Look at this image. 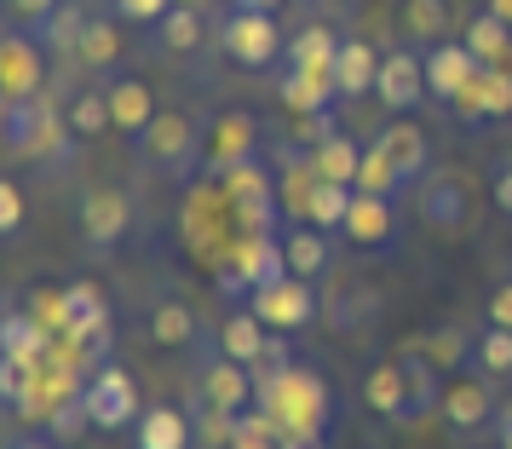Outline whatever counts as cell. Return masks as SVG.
Returning <instances> with one entry per match:
<instances>
[{
    "instance_id": "obj_1",
    "label": "cell",
    "mask_w": 512,
    "mask_h": 449,
    "mask_svg": "<svg viewBox=\"0 0 512 449\" xmlns=\"http://www.w3.org/2000/svg\"><path fill=\"white\" fill-rule=\"evenodd\" d=\"M259 392L254 403L265 415H277L282 438H323L328 415H334V398H328V386L311 369H271V375H254Z\"/></svg>"
},
{
    "instance_id": "obj_2",
    "label": "cell",
    "mask_w": 512,
    "mask_h": 449,
    "mask_svg": "<svg viewBox=\"0 0 512 449\" xmlns=\"http://www.w3.org/2000/svg\"><path fill=\"white\" fill-rule=\"evenodd\" d=\"M219 47L231 52V64L242 70H265V64H277L282 35H277V12H225V24H219Z\"/></svg>"
},
{
    "instance_id": "obj_3",
    "label": "cell",
    "mask_w": 512,
    "mask_h": 449,
    "mask_svg": "<svg viewBox=\"0 0 512 449\" xmlns=\"http://www.w3.org/2000/svg\"><path fill=\"white\" fill-rule=\"evenodd\" d=\"M0 98L6 104L47 98V58L35 47V35H24V29H6V41H0Z\"/></svg>"
},
{
    "instance_id": "obj_4",
    "label": "cell",
    "mask_w": 512,
    "mask_h": 449,
    "mask_svg": "<svg viewBox=\"0 0 512 449\" xmlns=\"http://www.w3.org/2000/svg\"><path fill=\"white\" fill-rule=\"evenodd\" d=\"M81 398L93 409L98 432H121L127 421H139V386H133V375H121L116 363H98V375H87Z\"/></svg>"
},
{
    "instance_id": "obj_5",
    "label": "cell",
    "mask_w": 512,
    "mask_h": 449,
    "mask_svg": "<svg viewBox=\"0 0 512 449\" xmlns=\"http://www.w3.org/2000/svg\"><path fill=\"white\" fill-rule=\"evenodd\" d=\"M248 300H254V317L265 329H305L317 317V294H311L305 277H282L271 288H254Z\"/></svg>"
},
{
    "instance_id": "obj_6",
    "label": "cell",
    "mask_w": 512,
    "mask_h": 449,
    "mask_svg": "<svg viewBox=\"0 0 512 449\" xmlns=\"http://www.w3.org/2000/svg\"><path fill=\"white\" fill-rule=\"evenodd\" d=\"M420 93H432L426 87V58H415V52H386L380 58V81H374V98L386 110H415Z\"/></svg>"
},
{
    "instance_id": "obj_7",
    "label": "cell",
    "mask_w": 512,
    "mask_h": 449,
    "mask_svg": "<svg viewBox=\"0 0 512 449\" xmlns=\"http://www.w3.org/2000/svg\"><path fill=\"white\" fill-rule=\"evenodd\" d=\"M455 116L461 121H501V116H512V70H489L484 64V70L461 87Z\"/></svg>"
},
{
    "instance_id": "obj_8",
    "label": "cell",
    "mask_w": 512,
    "mask_h": 449,
    "mask_svg": "<svg viewBox=\"0 0 512 449\" xmlns=\"http://www.w3.org/2000/svg\"><path fill=\"white\" fill-rule=\"evenodd\" d=\"M127 225H133V202L121 196V190H93V196H81V237L98 242V248H116L127 237Z\"/></svg>"
},
{
    "instance_id": "obj_9",
    "label": "cell",
    "mask_w": 512,
    "mask_h": 449,
    "mask_svg": "<svg viewBox=\"0 0 512 449\" xmlns=\"http://www.w3.org/2000/svg\"><path fill=\"white\" fill-rule=\"evenodd\" d=\"M420 58H426V87H432L438 98H449V104L461 98V87L472 81V75L484 70V64L466 52V41H438V47H426Z\"/></svg>"
},
{
    "instance_id": "obj_10",
    "label": "cell",
    "mask_w": 512,
    "mask_h": 449,
    "mask_svg": "<svg viewBox=\"0 0 512 449\" xmlns=\"http://www.w3.org/2000/svg\"><path fill=\"white\" fill-rule=\"evenodd\" d=\"M104 93H110V116H116L121 139H144V133H150V121L162 116V110H156V93L144 87L139 75H121V81H110Z\"/></svg>"
},
{
    "instance_id": "obj_11",
    "label": "cell",
    "mask_w": 512,
    "mask_h": 449,
    "mask_svg": "<svg viewBox=\"0 0 512 449\" xmlns=\"http://www.w3.org/2000/svg\"><path fill=\"white\" fill-rule=\"evenodd\" d=\"M369 409L380 421H397V426L415 421V386H409V369H403V363L369 369Z\"/></svg>"
},
{
    "instance_id": "obj_12",
    "label": "cell",
    "mask_w": 512,
    "mask_h": 449,
    "mask_svg": "<svg viewBox=\"0 0 512 449\" xmlns=\"http://www.w3.org/2000/svg\"><path fill=\"white\" fill-rule=\"evenodd\" d=\"M357 248H386L397 231V213H392V196H369V190H357L351 196V213L346 225H340Z\"/></svg>"
},
{
    "instance_id": "obj_13",
    "label": "cell",
    "mask_w": 512,
    "mask_h": 449,
    "mask_svg": "<svg viewBox=\"0 0 512 449\" xmlns=\"http://www.w3.org/2000/svg\"><path fill=\"white\" fill-rule=\"evenodd\" d=\"M254 139H259L254 116H242V110H231V116H219V127H213V139H208V167L219 173V179H225L231 167L254 162Z\"/></svg>"
},
{
    "instance_id": "obj_14",
    "label": "cell",
    "mask_w": 512,
    "mask_h": 449,
    "mask_svg": "<svg viewBox=\"0 0 512 449\" xmlns=\"http://www.w3.org/2000/svg\"><path fill=\"white\" fill-rule=\"evenodd\" d=\"M231 271L248 283V294L254 288H271V283H282V277H294L288 271V254H282V242L277 237H248L242 248L231 254Z\"/></svg>"
},
{
    "instance_id": "obj_15",
    "label": "cell",
    "mask_w": 512,
    "mask_h": 449,
    "mask_svg": "<svg viewBox=\"0 0 512 449\" xmlns=\"http://www.w3.org/2000/svg\"><path fill=\"white\" fill-rule=\"evenodd\" d=\"M202 392H208L213 409H225V415H242V409L254 403L259 380H254V369H248V363H236V357H219V363L208 369V380H202Z\"/></svg>"
},
{
    "instance_id": "obj_16",
    "label": "cell",
    "mask_w": 512,
    "mask_h": 449,
    "mask_svg": "<svg viewBox=\"0 0 512 449\" xmlns=\"http://www.w3.org/2000/svg\"><path fill=\"white\" fill-rule=\"evenodd\" d=\"M139 144L150 150V162H156V167H173V173H179V167L196 156V144H202V139H196V127H190L185 116H156Z\"/></svg>"
},
{
    "instance_id": "obj_17",
    "label": "cell",
    "mask_w": 512,
    "mask_h": 449,
    "mask_svg": "<svg viewBox=\"0 0 512 449\" xmlns=\"http://www.w3.org/2000/svg\"><path fill=\"white\" fill-rule=\"evenodd\" d=\"M438 409L455 432H478L495 415V392H489V380H455V386H443Z\"/></svg>"
},
{
    "instance_id": "obj_18",
    "label": "cell",
    "mask_w": 512,
    "mask_h": 449,
    "mask_svg": "<svg viewBox=\"0 0 512 449\" xmlns=\"http://www.w3.org/2000/svg\"><path fill=\"white\" fill-rule=\"evenodd\" d=\"M357 167H363V144H351L346 133H323L311 150V179L328 185H357Z\"/></svg>"
},
{
    "instance_id": "obj_19",
    "label": "cell",
    "mask_w": 512,
    "mask_h": 449,
    "mask_svg": "<svg viewBox=\"0 0 512 449\" xmlns=\"http://www.w3.org/2000/svg\"><path fill=\"white\" fill-rule=\"evenodd\" d=\"M340 47H346V41H340V35H334V29H328V24H305L300 35L288 41V52H282V58H288L294 70H311V75H334V58H340Z\"/></svg>"
},
{
    "instance_id": "obj_20",
    "label": "cell",
    "mask_w": 512,
    "mask_h": 449,
    "mask_svg": "<svg viewBox=\"0 0 512 449\" xmlns=\"http://www.w3.org/2000/svg\"><path fill=\"white\" fill-rule=\"evenodd\" d=\"M466 52L478 58V64H489V70H512V29L495 18V12H478L472 24L461 29Z\"/></svg>"
},
{
    "instance_id": "obj_21",
    "label": "cell",
    "mask_w": 512,
    "mask_h": 449,
    "mask_svg": "<svg viewBox=\"0 0 512 449\" xmlns=\"http://www.w3.org/2000/svg\"><path fill=\"white\" fill-rule=\"evenodd\" d=\"M0 346L6 357H24V363H47L52 346H58V334L41 323V317H24V311H12L6 323H0Z\"/></svg>"
},
{
    "instance_id": "obj_22",
    "label": "cell",
    "mask_w": 512,
    "mask_h": 449,
    "mask_svg": "<svg viewBox=\"0 0 512 449\" xmlns=\"http://www.w3.org/2000/svg\"><path fill=\"white\" fill-rule=\"evenodd\" d=\"M277 93H282V104L288 110H300V116H323V104H334L340 98V87H334V75H311V70H282V81H277Z\"/></svg>"
},
{
    "instance_id": "obj_23",
    "label": "cell",
    "mask_w": 512,
    "mask_h": 449,
    "mask_svg": "<svg viewBox=\"0 0 512 449\" xmlns=\"http://www.w3.org/2000/svg\"><path fill=\"white\" fill-rule=\"evenodd\" d=\"M110 329V306L93 283H70L64 288V317H58V334H104Z\"/></svg>"
},
{
    "instance_id": "obj_24",
    "label": "cell",
    "mask_w": 512,
    "mask_h": 449,
    "mask_svg": "<svg viewBox=\"0 0 512 449\" xmlns=\"http://www.w3.org/2000/svg\"><path fill=\"white\" fill-rule=\"evenodd\" d=\"M374 144L386 150V162L397 167V179H403V185L426 173V133H420L415 121H392V127H386Z\"/></svg>"
},
{
    "instance_id": "obj_25",
    "label": "cell",
    "mask_w": 512,
    "mask_h": 449,
    "mask_svg": "<svg viewBox=\"0 0 512 449\" xmlns=\"http://www.w3.org/2000/svg\"><path fill=\"white\" fill-rule=\"evenodd\" d=\"M374 81H380V58H374V47L369 41H346L340 58H334V87H340V98L374 93Z\"/></svg>"
},
{
    "instance_id": "obj_26",
    "label": "cell",
    "mask_w": 512,
    "mask_h": 449,
    "mask_svg": "<svg viewBox=\"0 0 512 449\" xmlns=\"http://www.w3.org/2000/svg\"><path fill=\"white\" fill-rule=\"evenodd\" d=\"M351 196L357 190L351 185H328V179H311L305 185V225H317V231H340L346 225V213H351Z\"/></svg>"
},
{
    "instance_id": "obj_27",
    "label": "cell",
    "mask_w": 512,
    "mask_h": 449,
    "mask_svg": "<svg viewBox=\"0 0 512 449\" xmlns=\"http://www.w3.org/2000/svg\"><path fill=\"white\" fill-rule=\"evenodd\" d=\"M265 346H271V334H265V323H259L254 311H231V323L219 329V352L236 357V363H248V369H259Z\"/></svg>"
},
{
    "instance_id": "obj_28",
    "label": "cell",
    "mask_w": 512,
    "mask_h": 449,
    "mask_svg": "<svg viewBox=\"0 0 512 449\" xmlns=\"http://www.w3.org/2000/svg\"><path fill=\"white\" fill-rule=\"evenodd\" d=\"M64 121H70L75 139H98V133H116V116H110V93L104 87H87L64 104Z\"/></svg>"
},
{
    "instance_id": "obj_29",
    "label": "cell",
    "mask_w": 512,
    "mask_h": 449,
    "mask_svg": "<svg viewBox=\"0 0 512 449\" xmlns=\"http://www.w3.org/2000/svg\"><path fill=\"white\" fill-rule=\"evenodd\" d=\"M75 58H81L87 70H110V64L121 58L116 18H87V24H81V35H75Z\"/></svg>"
},
{
    "instance_id": "obj_30",
    "label": "cell",
    "mask_w": 512,
    "mask_h": 449,
    "mask_svg": "<svg viewBox=\"0 0 512 449\" xmlns=\"http://www.w3.org/2000/svg\"><path fill=\"white\" fill-rule=\"evenodd\" d=\"M282 254H288V271H294V277H305V283L328 271V242H323V231H317V225L288 231V237H282Z\"/></svg>"
},
{
    "instance_id": "obj_31",
    "label": "cell",
    "mask_w": 512,
    "mask_h": 449,
    "mask_svg": "<svg viewBox=\"0 0 512 449\" xmlns=\"http://www.w3.org/2000/svg\"><path fill=\"white\" fill-rule=\"evenodd\" d=\"M455 24V12H449V0H403V29L415 35L420 47H438L443 35Z\"/></svg>"
},
{
    "instance_id": "obj_32",
    "label": "cell",
    "mask_w": 512,
    "mask_h": 449,
    "mask_svg": "<svg viewBox=\"0 0 512 449\" xmlns=\"http://www.w3.org/2000/svg\"><path fill=\"white\" fill-rule=\"evenodd\" d=\"M190 444V415L179 409H144L139 415V449H185Z\"/></svg>"
},
{
    "instance_id": "obj_33",
    "label": "cell",
    "mask_w": 512,
    "mask_h": 449,
    "mask_svg": "<svg viewBox=\"0 0 512 449\" xmlns=\"http://www.w3.org/2000/svg\"><path fill=\"white\" fill-rule=\"evenodd\" d=\"M420 213H426L438 231H461V219H466V190L455 185V179H432V185H426V196H420Z\"/></svg>"
},
{
    "instance_id": "obj_34",
    "label": "cell",
    "mask_w": 512,
    "mask_h": 449,
    "mask_svg": "<svg viewBox=\"0 0 512 449\" xmlns=\"http://www.w3.org/2000/svg\"><path fill=\"white\" fill-rule=\"evenodd\" d=\"M162 52H196L202 47V6H173L162 24H156Z\"/></svg>"
},
{
    "instance_id": "obj_35",
    "label": "cell",
    "mask_w": 512,
    "mask_h": 449,
    "mask_svg": "<svg viewBox=\"0 0 512 449\" xmlns=\"http://www.w3.org/2000/svg\"><path fill=\"white\" fill-rule=\"evenodd\" d=\"M190 334H196V317H190V306L167 300V306L150 311V340H156V346H190Z\"/></svg>"
},
{
    "instance_id": "obj_36",
    "label": "cell",
    "mask_w": 512,
    "mask_h": 449,
    "mask_svg": "<svg viewBox=\"0 0 512 449\" xmlns=\"http://www.w3.org/2000/svg\"><path fill=\"white\" fill-rule=\"evenodd\" d=\"M351 190H369V196H392V190H403V179H397V167L386 162V150H380V144L363 150V167H357V185H351Z\"/></svg>"
},
{
    "instance_id": "obj_37",
    "label": "cell",
    "mask_w": 512,
    "mask_h": 449,
    "mask_svg": "<svg viewBox=\"0 0 512 449\" xmlns=\"http://www.w3.org/2000/svg\"><path fill=\"white\" fill-rule=\"evenodd\" d=\"M277 444H282L277 415H265V409H254V415H236L231 449H277Z\"/></svg>"
},
{
    "instance_id": "obj_38",
    "label": "cell",
    "mask_w": 512,
    "mask_h": 449,
    "mask_svg": "<svg viewBox=\"0 0 512 449\" xmlns=\"http://www.w3.org/2000/svg\"><path fill=\"white\" fill-rule=\"evenodd\" d=\"M87 421H93V409H87V398L75 392V398H64L47 415V438H52V444H75V438L87 432Z\"/></svg>"
},
{
    "instance_id": "obj_39",
    "label": "cell",
    "mask_w": 512,
    "mask_h": 449,
    "mask_svg": "<svg viewBox=\"0 0 512 449\" xmlns=\"http://www.w3.org/2000/svg\"><path fill=\"white\" fill-rule=\"evenodd\" d=\"M58 12H64V0H6V18L24 35H47Z\"/></svg>"
},
{
    "instance_id": "obj_40",
    "label": "cell",
    "mask_w": 512,
    "mask_h": 449,
    "mask_svg": "<svg viewBox=\"0 0 512 449\" xmlns=\"http://www.w3.org/2000/svg\"><path fill=\"white\" fill-rule=\"evenodd\" d=\"M478 369L484 375H512V329H495L489 323L484 340H478Z\"/></svg>"
},
{
    "instance_id": "obj_41",
    "label": "cell",
    "mask_w": 512,
    "mask_h": 449,
    "mask_svg": "<svg viewBox=\"0 0 512 449\" xmlns=\"http://www.w3.org/2000/svg\"><path fill=\"white\" fill-rule=\"evenodd\" d=\"M225 190H231V202H265V196H271V179H265L259 162H242V167L225 173Z\"/></svg>"
},
{
    "instance_id": "obj_42",
    "label": "cell",
    "mask_w": 512,
    "mask_h": 449,
    "mask_svg": "<svg viewBox=\"0 0 512 449\" xmlns=\"http://www.w3.org/2000/svg\"><path fill=\"white\" fill-rule=\"evenodd\" d=\"M110 6H116V18H121V24L156 29V24H162V18H167V12L179 6V0H110Z\"/></svg>"
},
{
    "instance_id": "obj_43",
    "label": "cell",
    "mask_w": 512,
    "mask_h": 449,
    "mask_svg": "<svg viewBox=\"0 0 512 449\" xmlns=\"http://www.w3.org/2000/svg\"><path fill=\"white\" fill-rule=\"evenodd\" d=\"M18 225H24V190L12 185H0V237H18Z\"/></svg>"
},
{
    "instance_id": "obj_44",
    "label": "cell",
    "mask_w": 512,
    "mask_h": 449,
    "mask_svg": "<svg viewBox=\"0 0 512 449\" xmlns=\"http://www.w3.org/2000/svg\"><path fill=\"white\" fill-rule=\"evenodd\" d=\"M489 323H495V329H512V283H501L489 294Z\"/></svg>"
},
{
    "instance_id": "obj_45",
    "label": "cell",
    "mask_w": 512,
    "mask_h": 449,
    "mask_svg": "<svg viewBox=\"0 0 512 449\" xmlns=\"http://www.w3.org/2000/svg\"><path fill=\"white\" fill-rule=\"evenodd\" d=\"M495 208L512 213V167H501V173H495Z\"/></svg>"
},
{
    "instance_id": "obj_46",
    "label": "cell",
    "mask_w": 512,
    "mask_h": 449,
    "mask_svg": "<svg viewBox=\"0 0 512 449\" xmlns=\"http://www.w3.org/2000/svg\"><path fill=\"white\" fill-rule=\"evenodd\" d=\"M455 352H461V340H455V334H438V340H432V357H438V363H449Z\"/></svg>"
},
{
    "instance_id": "obj_47",
    "label": "cell",
    "mask_w": 512,
    "mask_h": 449,
    "mask_svg": "<svg viewBox=\"0 0 512 449\" xmlns=\"http://www.w3.org/2000/svg\"><path fill=\"white\" fill-rule=\"evenodd\" d=\"M225 6H236V12H277L282 0H225Z\"/></svg>"
},
{
    "instance_id": "obj_48",
    "label": "cell",
    "mask_w": 512,
    "mask_h": 449,
    "mask_svg": "<svg viewBox=\"0 0 512 449\" xmlns=\"http://www.w3.org/2000/svg\"><path fill=\"white\" fill-rule=\"evenodd\" d=\"M484 12H495V18L512 29V0H484Z\"/></svg>"
},
{
    "instance_id": "obj_49",
    "label": "cell",
    "mask_w": 512,
    "mask_h": 449,
    "mask_svg": "<svg viewBox=\"0 0 512 449\" xmlns=\"http://www.w3.org/2000/svg\"><path fill=\"white\" fill-rule=\"evenodd\" d=\"M277 449H323V444H317V438H282Z\"/></svg>"
},
{
    "instance_id": "obj_50",
    "label": "cell",
    "mask_w": 512,
    "mask_h": 449,
    "mask_svg": "<svg viewBox=\"0 0 512 449\" xmlns=\"http://www.w3.org/2000/svg\"><path fill=\"white\" fill-rule=\"evenodd\" d=\"M501 449H512V409L501 415Z\"/></svg>"
},
{
    "instance_id": "obj_51",
    "label": "cell",
    "mask_w": 512,
    "mask_h": 449,
    "mask_svg": "<svg viewBox=\"0 0 512 449\" xmlns=\"http://www.w3.org/2000/svg\"><path fill=\"white\" fill-rule=\"evenodd\" d=\"M12 449H58L52 438H24V444H12Z\"/></svg>"
},
{
    "instance_id": "obj_52",
    "label": "cell",
    "mask_w": 512,
    "mask_h": 449,
    "mask_svg": "<svg viewBox=\"0 0 512 449\" xmlns=\"http://www.w3.org/2000/svg\"><path fill=\"white\" fill-rule=\"evenodd\" d=\"M179 6H202V0H179Z\"/></svg>"
}]
</instances>
